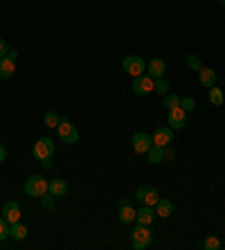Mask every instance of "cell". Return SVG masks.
Wrapping results in <instances>:
<instances>
[{
  "mask_svg": "<svg viewBox=\"0 0 225 250\" xmlns=\"http://www.w3.org/2000/svg\"><path fill=\"white\" fill-rule=\"evenodd\" d=\"M151 241H153V232H151V226H142V223H138L135 226V230L131 232V244L135 250H144L151 246Z\"/></svg>",
  "mask_w": 225,
  "mask_h": 250,
  "instance_id": "obj_1",
  "label": "cell"
},
{
  "mask_svg": "<svg viewBox=\"0 0 225 250\" xmlns=\"http://www.w3.org/2000/svg\"><path fill=\"white\" fill-rule=\"evenodd\" d=\"M57 131H59V138L63 140L65 145H77V142H79V128L70 122L68 117H61Z\"/></svg>",
  "mask_w": 225,
  "mask_h": 250,
  "instance_id": "obj_2",
  "label": "cell"
},
{
  "mask_svg": "<svg viewBox=\"0 0 225 250\" xmlns=\"http://www.w3.org/2000/svg\"><path fill=\"white\" fill-rule=\"evenodd\" d=\"M122 68H124V72H128V75L135 79V77L146 72V61L142 57H138V54H128V57L122 61Z\"/></svg>",
  "mask_w": 225,
  "mask_h": 250,
  "instance_id": "obj_3",
  "label": "cell"
},
{
  "mask_svg": "<svg viewBox=\"0 0 225 250\" xmlns=\"http://www.w3.org/2000/svg\"><path fill=\"white\" fill-rule=\"evenodd\" d=\"M25 194L27 196H34V198H41L43 194L47 192V181L43 176H29L27 181H25Z\"/></svg>",
  "mask_w": 225,
  "mask_h": 250,
  "instance_id": "obj_4",
  "label": "cell"
},
{
  "mask_svg": "<svg viewBox=\"0 0 225 250\" xmlns=\"http://www.w3.org/2000/svg\"><path fill=\"white\" fill-rule=\"evenodd\" d=\"M36 160H45V158H52L54 153V140L52 138H39L34 142V149H32Z\"/></svg>",
  "mask_w": 225,
  "mask_h": 250,
  "instance_id": "obj_5",
  "label": "cell"
},
{
  "mask_svg": "<svg viewBox=\"0 0 225 250\" xmlns=\"http://www.w3.org/2000/svg\"><path fill=\"white\" fill-rule=\"evenodd\" d=\"M135 198H138L142 205H149V208H156V203L160 201V194H158L156 187L151 185H142L138 189V194H135Z\"/></svg>",
  "mask_w": 225,
  "mask_h": 250,
  "instance_id": "obj_6",
  "label": "cell"
},
{
  "mask_svg": "<svg viewBox=\"0 0 225 250\" xmlns=\"http://www.w3.org/2000/svg\"><path fill=\"white\" fill-rule=\"evenodd\" d=\"M153 86H156V79H153L151 75H140V77L133 79V93L140 95V97L153 93Z\"/></svg>",
  "mask_w": 225,
  "mask_h": 250,
  "instance_id": "obj_7",
  "label": "cell"
},
{
  "mask_svg": "<svg viewBox=\"0 0 225 250\" xmlns=\"http://www.w3.org/2000/svg\"><path fill=\"white\" fill-rule=\"evenodd\" d=\"M151 140H153V145L156 146H164L171 145L173 142V128L171 126H158L156 131H153V135H151Z\"/></svg>",
  "mask_w": 225,
  "mask_h": 250,
  "instance_id": "obj_8",
  "label": "cell"
},
{
  "mask_svg": "<svg viewBox=\"0 0 225 250\" xmlns=\"http://www.w3.org/2000/svg\"><path fill=\"white\" fill-rule=\"evenodd\" d=\"M167 120H169V126H171V128H185V124H187L185 108H180V106H176V108H169Z\"/></svg>",
  "mask_w": 225,
  "mask_h": 250,
  "instance_id": "obj_9",
  "label": "cell"
},
{
  "mask_svg": "<svg viewBox=\"0 0 225 250\" xmlns=\"http://www.w3.org/2000/svg\"><path fill=\"white\" fill-rule=\"evenodd\" d=\"M131 145H133V151L135 153H146L153 146V140L149 138V133H135L133 135V140H131Z\"/></svg>",
  "mask_w": 225,
  "mask_h": 250,
  "instance_id": "obj_10",
  "label": "cell"
},
{
  "mask_svg": "<svg viewBox=\"0 0 225 250\" xmlns=\"http://www.w3.org/2000/svg\"><path fill=\"white\" fill-rule=\"evenodd\" d=\"M146 68H149V75L153 77V79H162L164 72H167V61L160 57H153V59H149Z\"/></svg>",
  "mask_w": 225,
  "mask_h": 250,
  "instance_id": "obj_11",
  "label": "cell"
},
{
  "mask_svg": "<svg viewBox=\"0 0 225 250\" xmlns=\"http://www.w3.org/2000/svg\"><path fill=\"white\" fill-rule=\"evenodd\" d=\"M117 216H120V221H122V223H131V221H135V216H138V209L133 208L131 201H122Z\"/></svg>",
  "mask_w": 225,
  "mask_h": 250,
  "instance_id": "obj_12",
  "label": "cell"
},
{
  "mask_svg": "<svg viewBox=\"0 0 225 250\" xmlns=\"http://www.w3.org/2000/svg\"><path fill=\"white\" fill-rule=\"evenodd\" d=\"M2 216H5L7 221H9V226L12 223H18L20 221V205L16 203V201H9V203H5V208H2Z\"/></svg>",
  "mask_w": 225,
  "mask_h": 250,
  "instance_id": "obj_13",
  "label": "cell"
},
{
  "mask_svg": "<svg viewBox=\"0 0 225 250\" xmlns=\"http://www.w3.org/2000/svg\"><path fill=\"white\" fill-rule=\"evenodd\" d=\"M47 192L57 198L65 196V194H68V183H65L63 178H52V181H47Z\"/></svg>",
  "mask_w": 225,
  "mask_h": 250,
  "instance_id": "obj_14",
  "label": "cell"
},
{
  "mask_svg": "<svg viewBox=\"0 0 225 250\" xmlns=\"http://www.w3.org/2000/svg\"><path fill=\"white\" fill-rule=\"evenodd\" d=\"M14 72H16V61L9 57L0 59V79H12Z\"/></svg>",
  "mask_w": 225,
  "mask_h": 250,
  "instance_id": "obj_15",
  "label": "cell"
},
{
  "mask_svg": "<svg viewBox=\"0 0 225 250\" xmlns=\"http://www.w3.org/2000/svg\"><path fill=\"white\" fill-rule=\"evenodd\" d=\"M153 219H156V209L149 208V205H142V208L138 209V216H135V221L142 223V226H151Z\"/></svg>",
  "mask_w": 225,
  "mask_h": 250,
  "instance_id": "obj_16",
  "label": "cell"
},
{
  "mask_svg": "<svg viewBox=\"0 0 225 250\" xmlns=\"http://www.w3.org/2000/svg\"><path fill=\"white\" fill-rule=\"evenodd\" d=\"M153 209H156V216H160V219H169V216L173 214V203L169 201V198H160Z\"/></svg>",
  "mask_w": 225,
  "mask_h": 250,
  "instance_id": "obj_17",
  "label": "cell"
},
{
  "mask_svg": "<svg viewBox=\"0 0 225 250\" xmlns=\"http://www.w3.org/2000/svg\"><path fill=\"white\" fill-rule=\"evenodd\" d=\"M198 82H201V86L212 88L216 83V72L212 68H201L198 70Z\"/></svg>",
  "mask_w": 225,
  "mask_h": 250,
  "instance_id": "obj_18",
  "label": "cell"
},
{
  "mask_svg": "<svg viewBox=\"0 0 225 250\" xmlns=\"http://www.w3.org/2000/svg\"><path fill=\"white\" fill-rule=\"evenodd\" d=\"M146 156H149V163H153V165H158V163H162L164 160V149L162 146H151L149 151H146Z\"/></svg>",
  "mask_w": 225,
  "mask_h": 250,
  "instance_id": "obj_19",
  "label": "cell"
},
{
  "mask_svg": "<svg viewBox=\"0 0 225 250\" xmlns=\"http://www.w3.org/2000/svg\"><path fill=\"white\" fill-rule=\"evenodd\" d=\"M9 237L18 239V241H23V239L27 237V228H25L20 221H18V223H12V230H9Z\"/></svg>",
  "mask_w": 225,
  "mask_h": 250,
  "instance_id": "obj_20",
  "label": "cell"
},
{
  "mask_svg": "<svg viewBox=\"0 0 225 250\" xmlns=\"http://www.w3.org/2000/svg\"><path fill=\"white\" fill-rule=\"evenodd\" d=\"M209 102H212L214 106H223V102H225L223 90H221V88H216V86L209 88Z\"/></svg>",
  "mask_w": 225,
  "mask_h": 250,
  "instance_id": "obj_21",
  "label": "cell"
},
{
  "mask_svg": "<svg viewBox=\"0 0 225 250\" xmlns=\"http://www.w3.org/2000/svg\"><path fill=\"white\" fill-rule=\"evenodd\" d=\"M39 201H41V208H45V209H54V205H57V196H52L50 192H45Z\"/></svg>",
  "mask_w": 225,
  "mask_h": 250,
  "instance_id": "obj_22",
  "label": "cell"
},
{
  "mask_svg": "<svg viewBox=\"0 0 225 250\" xmlns=\"http://www.w3.org/2000/svg\"><path fill=\"white\" fill-rule=\"evenodd\" d=\"M169 90H171V86H169V82L162 77V79H156V86H153V93H160V95H169Z\"/></svg>",
  "mask_w": 225,
  "mask_h": 250,
  "instance_id": "obj_23",
  "label": "cell"
},
{
  "mask_svg": "<svg viewBox=\"0 0 225 250\" xmlns=\"http://www.w3.org/2000/svg\"><path fill=\"white\" fill-rule=\"evenodd\" d=\"M43 120H45V126H50V128H57L59 122H61V117H59L54 111H47L45 115H43Z\"/></svg>",
  "mask_w": 225,
  "mask_h": 250,
  "instance_id": "obj_24",
  "label": "cell"
},
{
  "mask_svg": "<svg viewBox=\"0 0 225 250\" xmlns=\"http://www.w3.org/2000/svg\"><path fill=\"white\" fill-rule=\"evenodd\" d=\"M203 248L205 250H221V239L219 237H207L203 241Z\"/></svg>",
  "mask_w": 225,
  "mask_h": 250,
  "instance_id": "obj_25",
  "label": "cell"
},
{
  "mask_svg": "<svg viewBox=\"0 0 225 250\" xmlns=\"http://www.w3.org/2000/svg\"><path fill=\"white\" fill-rule=\"evenodd\" d=\"M9 230H12L9 221H7L5 216H0V241H5V239L9 237Z\"/></svg>",
  "mask_w": 225,
  "mask_h": 250,
  "instance_id": "obj_26",
  "label": "cell"
},
{
  "mask_svg": "<svg viewBox=\"0 0 225 250\" xmlns=\"http://www.w3.org/2000/svg\"><path fill=\"white\" fill-rule=\"evenodd\" d=\"M176 106H180V97H178V95H173V93L164 95V108H176Z\"/></svg>",
  "mask_w": 225,
  "mask_h": 250,
  "instance_id": "obj_27",
  "label": "cell"
},
{
  "mask_svg": "<svg viewBox=\"0 0 225 250\" xmlns=\"http://www.w3.org/2000/svg\"><path fill=\"white\" fill-rule=\"evenodd\" d=\"M187 68H189V70H196V72H198V70L203 68V61L196 57V54H189V57H187Z\"/></svg>",
  "mask_w": 225,
  "mask_h": 250,
  "instance_id": "obj_28",
  "label": "cell"
},
{
  "mask_svg": "<svg viewBox=\"0 0 225 250\" xmlns=\"http://www.w3.org/2000/svg\"><path fill=\"white\" fill-rule=\"evenodd\" d=\"M180 108H185V113H191L194 108H196V102L191 97H185V99H180Z\"/></svg>",
  "mask_w": 225,
  "mask_h": 250,
  "instance_id": "obj_29",
  "label": "cell"
},
{
  "mask_svg": "<svg viewBox=\"0 0 225 250\" xmlns=\"http://www.w3.org/2000/svg\"><path fill=\"white\" fill-rule=\"evenodd\" d=\"M7 52H9V45H7L5 39H0V59L7 57Z\"/></svg>",
  "mask_w": 225,
  "mask_h": 250,
  "instance_id": "obj_30",
  "label": "cell"
},
{
  "mask_svg": "<svg viewBox=\"0 0 225 250\" xmlns=\"http://www.w3.org/2000/svg\"><path fill=\"white\" fill-rule=\"evenodd\" d=\"M18 54H20V52H18V50H9V52H7V57H9V59H14V61H16V59H18Z\"/></svg>",
  "mask_w": 225,
  "mask_h": 250,
  "instance_id": "obj_31",
  "label": "cell"
},
{
  "mask_svg": "<svg viewBox=\"0 0 225 250\" xmlns=\"http://www.w3.org/2000/svg\"><path fill=\"white\" fill-rule=\"evenodd\" d=\"M41 163H43V167L45 169H50L52 167V158H45V160H41Z\"/></svg>",
  "mask_w": 225,
  "mask_h": 250,
  "instance_id": "obj_32",
  "label": "cell"
},
{
  "mask_svg": "<svg viewBox=\"0 0 225 250\" xmlns=\"http://www.w3.org/2000/svg\"><path fill=\"white\" fill-rule=\"evenodd\" d=\"M221 5H223V7H225V0H221Z\"/></svg>",
  "mask_w": 225,
  "mask_h": 250,
  "instance_id": "obj_33",
  "label": "cell"
}]
</instances>
